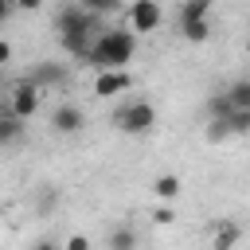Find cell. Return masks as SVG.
Masks as SVG:
<instances>
[{
	"instance_id": "2e32d148",
	"label": "cell",
	"mask_w": 250,
	"mask_h": 250,
	"mask_svg": "<svg viewBox=\"0 0 250 250\" xmlns=\"http://www.w3.org/2000/svg\"><path fill=\"white\" fill-rule=\"evenodd\" d=\"M230 109H234V105H230V98H227V94H223V90H219V94H211V98H207V117H227V113H230Z\"/></svg>"
},
{
	"instance_id": "9a60e30c",
	"label": "cell",
	"mask_w": 250,
	"mask_h": 250,
	"mask_svg": "<svg viewBox=\"0 0 250 250\" xmlns=\"http://www.w3.org/2000/svg\"><path fill=\"white\" fill-rule=\"evenodd\" d=\"M203 137H207L211 145L227 141V137H230V125H227V117H207V129H203Z\"/></svg>"
},
{
	"instance_id": "ac0fdd59",
	"label": "cell",
	"mask_w": 250,
	"mask_h": 250,
	"mask_svg": "<svg viewBox=\"0 0 250 250\" xmlns=\"http://www.w3.org/2000/svg\"><path fill=\"white\" fill-rule=\"evenodd\" d=\"M238 238H242V230H238L234 223H223V227L215 230V246H219V250H227V246H234Z\"/></svg>"
},
{
	"instance_id": "277c9868",
	"label": "cell",
	"mask_w": 250,
	"mask_h": 250,
	"mask_svg": "<svg viewBox=\"0 0 250 250\" xmlns=\"http://www.w3.org/2000/svg\"><path fill=\"white\" fill-rule=\"evenodd\" d=\"M8 109H12L16 117H23V121H31V117L39 113V86H35L31 78H23V82H16V86H12V98H8Z\"/></svg>"
},
{
	"instance_id": "603a6c76",
	"label": "cell",
	"mask_w": 250,
	"mask_h": 250,
	"mask_svg": "<svg viewBox=\"0 0 250 250\" xmlns=\"http://www.w3.org/2000/svg\"><path fill=\"white\" fill-rule=\"evenodd\" d=\"M4 62H12V43H8V39H0V66H4Z\"/></svg>"
},
{
	"instance_id": "3957f363",
	"label": "cell",
	"mask_w": 250,
	"mask_h": 250,
	"mask_svg": "<svg viewBox=\"0 0 250 250\" xmlns=\"http://www.w3.org/2000/svg\"><path fill=\"white\" fill-rule=\"evenodd\" d=\"M113 129L117 133H125V137H145V133H152L156 129V109L148 105V102H125L117 113H113Z\"/></svg>"
},
{
	"instance_id": "52a82bcc",
	"label": "cell",
	"mask_w": 250,
	"mask_h": 250,
	"mask_svg": "<svg viewBox=\"0 0 250 250\" xmlns=\"http://www.w3.org/2000/svg\"><path fill=\"white\" fill-rule=\"evenodd\" d=\"M82 125H86V113H82L78 105H70V102H62V105L51 113V129L62 133V137H74Z\"/></svg>"
},
{
	"instance_id": "7c38bea8",
	"label": "cell",
	"mask_w": 250,
	"mask_h": 250,
	"mask_svg": "<svg viewBox=\"0 0 250 250\" xmlns=\"http://www.w3.org/2000/svg\"><path fill=\"white\" fill-rule=\"evenodd\" d=\"M180 35H184L188 43H207L211 23H207V20H188V23H180Z\"/></svg>"
},
{
	"instance_id": "9c48e42d",
	"label": "cell",
	"mask_w": 250,
	"mask_h": 250,
	"mask_svg": "<svg viewBox=\"0 0 250 250\" xmlns=\"http://www.w3.org/2000/svg\"><path fill=\"white\" fill-rule=\"evenodd\" d=\"M20 137H23V117H16L12 109H8V113H0V148L16 145Z\"/></svg>"
},
{
	"instance_id": "5bb4252c",
	"label": "cell",
	"mask_w": 250,
	"mask_h": 250,
	"mask_svg": "<svg viewBox=\"0 0 250 250\" xmlns=\"http://www.w3.org/2000/svg\"><path fill=\"white\" fill-rule=\"evenodd\" d=\"M207 12H211V0H184V4H180V23H188V20H207Z\"/></svg>"
},
{
	"instance_id": "ffe728a7",
	"label": "cell",
	"mask_w": 250,
	"mask_h": 250,
	"mask_svg": "<svg viewBox=\"0 0 250 250\" xmlns=\"http://www.w3.org/2000/svg\"><path fill=\"white\" fill-rule=\"evenodd\" d=\"M82 4H86L90 12H98V16H109V12H117L125 0H82Z\"/></svg>"
},
{
	"instance_id": "7a4b0ae2",
	"label": "cell",
	"mask_w": 250,
	"mask_h": 250,
	"mask_svg": "<svg viewBox=\"0 0 250 250\" xmlns=\"http://www.w3.org/2000/svg\"><path fill=\"white\" fill-rule=\"evenodd\" d=\"M137 31L125 23V27H105L98 39H94V47H90V55H86V66H94V70H121V66H129L133 62V55H137Z\"/></svg>"
},
{
	"instance_id": "30bf717a",
	"label": "cell",
	"mask_w": 250,
	"mask_h": 250,
	"mask_svg": "<svg viewBox=\"0 0 250 250\" xmlns=\"http://www.w3.org/2000/svg\"><path fill=\"white\" fill-rule=\"evenodd\" d=\"M180 191H184V184H180V176H172V172H164V176H156V180H152V195H156V199H164V203H172Z\"/></svg>"
},
{
	"instance_id": "e0dca14e",
	"label": "cell",
	"mask_w": 250,
	"mask_h": 250,
	"mask_svg": "<svg viewBox=\"0 0 250 250\" xmlns=\"http://www.w3.org/2000/svg\"><path fill=\"white\" fill-rule=\"evenodd\" d=\"M55 207H59V191H55V188H39V195H35V211H39V215H51Z\"/></svg>"
},
{
	"instance_id": "5b68a950",
	"label": "cell",
	"mask_w": 250,
	"mask_h": 250,
	"mask_svg": "<svg viewBox=\"0 0 250 250\" xmlns=\"http://www.w3.org/2000/svg\"><path fill=\"white\" fill-rule=\"evenodd\" d=\"M125 23H129L137 35L156 31V27H160V4H156V0H133V4L125 8Z\"/></svg>"
},
{
	"instance_id": "44dd1931",
	"label": "cell",
	"mask_w": 250,
	"mask_h": 250,
	"mask_svg": "<svg viewBox=\"0 0 250 250\" xmlns=\"http://www.w3.org/2000/svg\"><path fill=\"white\" fill-rule=\"evenodd\" d=\"M152 219H156L160 227H168V223H176V211H172V207H156V211H152Z\"/></svg>"
},
{
	"instance_id": "6da1fadb",
	"label": "cell",
	"mask_w": 250,
	"mask_h": 250,
	"mask_svg": "<svg viewBox=\"0 0 250 250\" xmlns=\"http://www.w3.org/2000/svg\"><path fill=\"white\" fill-rule=\"evenodd\" d=\"M55 31H59V47H62L70 59H82V62H86V55H90L94 39L105 31V23H102V16L90 12L86 4H66V8H59V16H55Z\"/></svg>"
},
{
	"instance_id": "4fadbf2b",
	"label": "cell",
	"mask_w": 250,
	"mask_h": 250,
	"mask_svg": "<svg viewBox=\"0 0 250 250\" xmlns=\"http://www.w3.org/2000/svg\"><path fill=\"white\" fill-rule=\"evenodd\" d=\"M105 246H109V250H133V246H137V234H133L129 227H113L109 238H105Z\"/></svg>"
},
{
	"instance_id": "ba28073f",
	"label": "cell",
	"mask_w": 250,
	"mask_h": 250,
	"mask_svg": "<svg viewBox=\"0 0 250 250\" xmlns=\"http://www.w3.org/2000/svg\"><path fill=\"white\" fill-rule=\"evenodd\" d=\"M39 90H55V86H62L66 82V66L62 62H51V59H43V62H35L31 66V74H27Z\"/></svg>"
},
{
	"instance_id": "cb8c5ba5",
	"label": "cell",
	"mask_w": 250,
	"mask_h": 250,
	"mask_svg": "<svg viewBox=\"0 0 250 250\" xmlns=\"http://www.w3.org/2000/svg\"><path fill=\"white\" fill-rule=\"evenodd\" d=\"M16 8L20 12H35V8H43V0H16Z\"/></svg>"
},
{
	"instance_id": "7402d4cb",
	"label": "cell",
	"mask_w": 250,
	"mask_h": 250,
	"mask_svg": "<svg viewBox=\"0 0 250 250\" xmlns=\"http://www.w3.org/2000/svg\"><path fill=\"white\" fill-rule=\"evenodd\" d=\"M62 246H66V250H90V238H86V234H70Z\"/></svg>"
},
{
	"instance_id": "d4e9b609",
	"label": "cell",
	"mask_w": 250,
	"mask_h": 250,
	"mask_svg": "<svg viewBox=\"0 0 250 250\" xmlns=\"http://www.w3.org/2000/svg\"><path fill=\"white\" fill-rule=\"evenodd\" d=\"M12 12H16V0H0V23H4Z\"/></svg>"
},
{
	"instance_id": "8fae6325",
	"label": "cell",
	"mask_w": 250,
	"mask_h": 250,
	"mask_svg": "<svg viewBox=\"0 0 250 250\" xmlns=\"http://www.w3.org/2000/svg\"><path fill=\"white\" fill-rule=\"evenodd\" d=\"M223 94L230 98V105H238V109H250V78H234V82H230Z\"/></svg>"
},
{
	"instance_id": "d6986e66",
	"label": "cell",
	"mask_w": 250,
	"mask_h": 250,
	"mask_svg": "<svg viewBox=\"0 0 250 250\" xmlns=\"http://www.w3.org/2000/svg\"><path fill=\"white\" fill-rule=\"evenodd\" d=\"M227 125H230V137H234V133H250V109H238V105H234V109L227 113Z\"/></svg>"
},
{
	"instance_id": "8992f818",
	"label": "cell",
	"mask_w": 250,
	"mask_h": 250,
	"mask_svg": "<svg viewBox=\"0 0 250 250\" xmlns=\"http://www.w3.org/2000/svg\"><path fill=\"white\" fill-rule=\"evenodd\" d=\"M129 86H133L129 66H121V70H98V74H94V98H117V94H125Z\"/></svg>"
}]
</instances>
